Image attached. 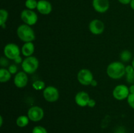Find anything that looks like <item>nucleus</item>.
I'll return each instance as SVG.
<instances>
[{"mask_svg":"<svg viewBox=\"0 0 134 133\" xmlns=\"http://www.w3.org/2000/svg\"><path fill=\"white\" fill-rule=\"evenodd\" d=\"M31 133H48L47 129L42 126H35L33 129Z\"/></svg>","mask_w":134,"mask_h":133,"instance_id":"4be33fe9","label":"nucleus"},{"mask_svg":"<svg viewBox=\"0 0 134 133\" xmlns=\"http://www.w3.org/2000/svg\"><path fill=\"white\" fill-rule=\"evenodd\" d=\"M37 3L38 1H37L36 0H26L25 2V5L30 10H33L37 9Z\"/></svg>","mask_w":134,"mask_h":133,"instance_id":"412c9836","label":"nucleus"},{"mask_svg":"<svg viewBox=\"0 0 134 133\" xmlns=\"http://www.w3.org/2000/svg\"><path fill=\"white\" fill-rule=\"evenodd\" d=\"M77 80L83 86H88L94 80L93 74L90 70L86 69H81L77 74Z\"/></svg>","mask_w":134,"mask_h":133,"instance_id":"0eeeda50","label":"nucleus"},{"mask_svg":"<svg viewBox=\"0 0 134 133\" xmlns=\"http://www.w3.org/2000/svg\"><path fill=\"white\" fill-rule=\"evenodd\" d=\"M9 64V61L6 58L3 57H1V60H0V65H1V66L4 67V66H7Z\"/></svg>","mask_w":134,"mask_h":133,"instance_id":"a878e982","label":"nucleus"},{"mask_svg":"<svg viewBox=\"0 0 134 133\" xmlns=\"http://www.w3.org/2000/svg\"><path fill=\"white\" fill-rule=\"evenodd\" d=\"M14 62L16 63V64H19V63H22V57H20V56H18V57H16V58L14 60Z\"/></svg>","mask_w":134,"mask_h":133,"instance_id":"7c9ffc66","label":"nucleus"},{"mask_svg":"<svg viewBox=\"0 0 134 133\" xmlns=\"http://www.w3.org/2000/svg\"><path fill=\"white\" fill-rule=\"evenodd\" d=\"M129 95V87L123 84L116 86L113 91V96L118 100H123L127 99Z\"/></svg>","mask_w":134,"mask_h":133,"instance_id":"423d86ee","label":"nucleus"},{"mask_svg":"<svg viewBox=\"0 0 134 133\" xmlns=\"http://www.w3.org/2000/svg\"><path fill=\"white\" fill-rule=\"evenodd\" d=\"M8 12L5 9H1L0 10V26L5 24L7 20L8 19Z\"/></svg>","mask_w":134,"mask_h":133,"instance_id":"6ab92c4d","label":"nucleus"},{"mask_svg":"<svg viewBox=\"0 0 134 133\" xmlns=\"http://www.w3.org/2000/svg\"><path fill=\"white\" fill-rule=\"evenodd\" d=\"M96 105V101L94 99H90V100L88 102V106L90 107V108H93V107L95 106Z\"/></svg>","mask_w":134,"mask_h":133,"instance_id":"cd10ccee","label":"nucleus"},{"mask_svg":"<svg viewBox=\"0 0 134 133\" xmlns=\"http://www.w3.org/2000/svg\"><path fill=\"white\" fill-rule=\"evenodd\" d=\"M32 87L34 89L37 90V91H41L42 89H44L45 83L43 81L37 80L32 83Z\"/></svg>","mask_w":134,"mask_h":133,"instance_id":"aec40b11","label":"nucleus"},{"mask_svg":"<svg viewBox=\"0 0 134 133\" xmlns=\"http://www.w3.org/2000/svg\"><path fill=\"white\" fill-rule=\"evenodd\" d=\"M107 74L112 79H120L126 74V66L119 61L113 62L107 66Z\"/></svg>","mask_w":134,"mask_h":133,"instance_id":"f257e3e1","label":"nucleus"},{"mask_svg":"<svg viewBox=\"0 0 134 133\" xmlns=\"http://www.w3.org/2000/svg\"><path fill=\"white\" fill-rule=\"evenodd\" d=\"M97 85H98V82H97V81L95 80H93L92 82H91L90 86H93V87H96V86H97Z\"/></svg>","mask_w":134,"mask_h":133,"instance_id":"473e14b6","label":"nucleus"},{"mask_svg":"<svg viewBox=\"0 0 134 133\" xmlns=\"http://www.w3.org/2000/svg\"><path fill=\"white\" fill-rule=\"evenodd\" d=\"M132 66H133V69H134V57H133V60H132Z\"/></svg>","mask_w":134,"mask_h":133,"instance_id":"c9c22d12","label":"nucleus"},{"mask_svg":"<svg viewBox=\"0 0 134 133\" xmlns=\"http://www.w3.org/2000/svg\"><path fill=\"white\" fill-rule=\"evenodd\" d=\"M0 121H1V123H0V126H2L3 125V117L2 116H0Z\"/></svg>","mask_w":134,"mask_h":133,"instance_id":"f704fd0d","label":"nucleus"},{"mask_svg":"<svg viewBox=\"0 0 134 133\" xmlns=\"http://www.w3.org/2000/svg\"><path fill=\"white\" fill-rule=\"evenodd\" d=\"M17 35L22 41L25 43L32 42L35 40V35L33 29L27 24H22L17 29Z\"/></svg>","mask_w":134,"mask_h":133,"instance_id":"f03ea898","label":"nucleus"},{"mask_svg":"<svg viewBox=\"0 0 134 133\" xmlns=\"http://www.w3.org/2000/svg\"><path fill=\"white\" fill-rule=\"evenodd\" d=\"M115 133H126V132L124 128L119 127V129H117L116 130H115Z\"/></svg>","mask_w":134,"mask_h":133,"instance_id":"c756f323","label":"nucleus"},{"mask_svg":"<svg viewBox=\"0 0 134 133\" xmlns=\"http://www.w3.org/2000/svg\"><path fill=\"white\" fill-rule=\"evenodd\" d=\"M134 71V69L132 65H128L126 66V74H130Z\"/></svg>","mask_w":134,"mask_h":133,"instance_id":"bb28decb","label":"nucleus"},{"mask_svg":"<svg viewBox=\"0 0 134 133\" xmlns=\"http://www.w3.org/2000/svg\"><path fill=\"white\" fill-rule=\"evenodd\" d=\"M132 57V54L129 50H123L120 54V58L123 62H128L131 60Z\"/></svg>","mask_w":134,"mask_h":133,"instance_id":"a211bd4d","label":"nucleus"},{"mask_svg":"<svg viewBox=\"0 0 134 133\" xmlns=\"http://www.w3.org/2000/svg\"><path fill=\"white\" fill-rule=\"evenodd\" d=\"M39 67V61L34 56L26 57L22 63L23 71L26 74H34Z\"/></svg>","mask_w":134,"mask_h":133,"instance_id":"7ed1b4c3","label":"nucleus"},{"mask_svg":"<svg viewBox=\"0 0 134 133\" xmlns=\"http://www.w3.org/2000/svg\"><path fill=\"white\" fill-rule=\"evenodd\" d=\"M127 101L130 106L134 110V94L130 93L129 96L127 98Z\"/></svg>","mask_w":134,"mask_h":133,"instance_id":"5701e85b","label":"nucleus"},{"mask_svg":"<svg viewBox=\"0 0 134 133\" xmlns=\"http://www.w3.org/2000/svg\"><path fill=\"white\" fill-rule=\"evenodd\" d=\"M90 99V96L85 91H79L76 94L75 97L76 104L81 107H85L88 106Z\"/></svg>","mask_w":134,"mask_h":133,"instance_id":"ddd939ff","label":"nucleus"},{"mask_svg":"<svg viewBox=\"0 0 134 133\" xmlns=\"http://www.w3.org/2000/svg\"><path fill=\"white\" fill-rule=\"evenodd\" d=\"M130 5V7L131 8H132V9H133L134 10V0H132V1H131Z\"/></svg>","mask_w":134,"mask_h":133,"instance_id":"72a5a7b5","label":"nucleus"},{"mask_svg":"<svg viewBox=\"0 0 134 133\" xmlns=\"http://www.w3.org/2000/svg\"><path fill=\"white\" fill-rule=\"evenodd\" d=\"M3 52L5 57L11 60H14L20 54L19 47L14 43H9L7 44L4 48Z\"/></svg>","mask_w":134,"mask_h":133,"instance_id":"39448f33","label":"nucleus"},{"mask_svg":"<svg viewBox=\"0 0 134 133\" xmlns=\"http://www.w3.org/2000/svg\"><path fill=\"white\" fill-rule=\"evenodd\" d=\"M129 91H130V93L134 94V84L131 85L130 87H129Z\"/></svg>","mask_w":134,"mask_h":133,"instance_id":"2f4dec72","label":"nucleus"},{"mask_svg":"<svg viewBox=\"0 0 134 133\" xmlns=\"http://www.w3.org/2000/svg\"><path fill=\"white\" fill-rule=\"evenodd\" d=\"M8 70H9V71L10 72L11 74H16L17 71H18V68L15 65H11L9 66Z\"/></svg>","mask_w":134,"mask_h":133,"instance_id":"393cba45","label":"nucleus"},{"mask_svg":"<svg viewBox=\"0 0 134 133\" xmlns=\"http://www.w3.org/2000/svg\"><path fill=\"white\" fill-rule=\"evenodd\" d=\"M11 78V74L8 69L1 68L0 69V82L1 83H5L8 82Z\"/></svg>","mask_w":134,"mask_h":133,"instance_id":"dca6fc26","label":"nucleus"},{"mask_svg":"<svg viewBox=\"0 0 134 133\" xmlns=\"http://www.w3.org/2000/svg\"><path fill=\"white\" fill-rule=\"evenodd\" d=\"M20 17L25 24L30 26L35 25L38 20V16L36 13L30 9H25L22 10L20 14Z\"/></svg>","mask_w":134,"mask_h":133,"instance_id":"20e7f679","label":"nucleus"},{"mask_svg":"<svg viewBox=\"0 0 134 133\" xmlns=\"http://www.w3.org/2000/svg\"><path fill=\"white\" fill-rule=\"evenodd\" d=\"M92 6L94 10L99 13H104L109 9V0H93Z\"/></svg>","mask_w":134,"mask_h":133,"instance_id":"f8f14e48","label":"nucleus"},{"mask_svg":"<svg viewBox=\"0 0 134 133\" xmlns=\"http://www.w3.org/2000/svg\"><path fill=\"white\" fill-rule=\"evenodd\" d=\"M30 119L27 117V116H20L16 120V124L18 127L24 128L27 126L29 123Z\"/></svg>","mask_w":134,"mask_h":133,"instance_id":"f3484780","label":"nucleus"},{"mask_svg":"<svg viewBox=\"0 0 134 133\" xmlns=\"http://www.w3.org/2000/svg\"><path fill=\"white\" fill-rule=\"evenodd\" d=\"M37 9L41 14L43 15H47V14H49L52 11V5L49 1L47 0H40L38 1Z\"/></svg>","mask_w":134,"mask_h":133,"instance_id":"4468645a","label":"nucleus"},{"mask_svg":"<svg viewBox=\"0 0 134 133\" xmlns=\"http://www.w3.org/2000/svg\"><path fill=\"white\" fill-rule=\"evenodd\" d=\"M28 82L27 74L25 72H18L16 74L14 78V83L18 88H23L26 87Z\"/></svg>","mask_w":134,"mask_h":133,"instance_id":"9b49d317","label":"nucleus"},{"mask_svg":"<svg viewBox=\"0 0 134 133\" xmlns=\"http://www.w3.org/2000/svg\"><path fill=\"white\" fill-rule=\"evenodd\" d=\"M35 50V46L32 42L25 43V44L22 47V53L26 57H30L32 56Z\"/></svg>","mask_w":134,"mask_h":133,"instance_id":"2eb2a0df","label":"nucleus"},{"mask_svg":"<svg viewBox=\"0 0 134 133\" xmlns=\"http://www.w3.org/2000/svg\"><path fill=\"white\" fill-rule=\"evenodd\" d=\"M89 30L94 35H100L104 31L105 24L99 20H93L89 23Z\"/></svg>","mask_w":134,"mask_h":133,"instance_id":"9d476101","label":"nucleus"},{"mask_svg":"<svg viewBox=\"0 0 134 133\" xmlns=\"http://www.w3.org/2000/svg\"><path fill=\"white\" fill-rule=\"evenodd\" d=\"M126 80L128 83L134 84V71L130 74H126Z\"/></svg>","mask_w":134,"mask_h":133,"instance_id":"b1692460","label":"nucleus"},{"mask_svg":"<svg viewBox=\"0 0 134 133\" xmlns=\"http://www.w3.org/2000/svg\"><path fill=\"white\" fill-rule=\"evenodd\" d=\"M118 1L123 5H128V4L130 3L132 0H118Z\"/></svg>","mask_w":134,"mask_h":133,"instance_id":"c85d7f7f","label":"nucleus"},{"mask_svg":"<svg viewBox=\"0 0 134 133\" xmlns=\"http://www.w3.org/2000/svg\"><path fill=\"white\" fill-rule=\"evenodd\" d=\"M27 117L33 122H38L43 119L44 111L43 108L37 106H32L27 111Z\"/></svg>","mask_w":134,"mask_h":133,"instance_id":"6e6552de","label":"nucleus"},{"mask_svg":"<svg viewBox=\"0 0 134 133\" xmlns=\"http://www.w3.org/2000/svg\"><path fill=\"white\" fill-rule=\"evenodd\" d=\"M43 96L47 102H54L59 99V91L54 86H47L43 90Z\"/></svg>","mask_w":134,"mask_h":133,"instance_id":"1a4fd4ad","label":"nucleus"}]
</instances>
